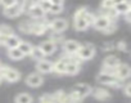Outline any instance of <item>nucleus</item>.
Returning <instances> with one entry per match:
<instances>
[{
    "mask_svg": "<svg viewBox=\"0 0 131 103\" xmlns=\"http://www.w3.org/2000/svg\"><path fill=\"white\" fill-rule=\"evenodd\" d=\"M90 13V11L86 7L79 8L73 16V27L76 31H85L89 27V22H88V14Z\"/></svg>",
    "mask_w": 131,
    "mask_h": 103,
    "instance_id": "f257e3e1",
    "label": "nucleus"
},
{
    "mask_svg": "<svg viewBox=\"0 0 131 103\" xmlns=\"http://www.w3.org/2000/svg\"><path fill=\"white\" fill-rule=\"evenodd\" d=\"M96 81L99 84L108 85V86H112V88H122V81L121 80H118L114 75L107 74V72H103V71H100L99 75L96 76Z\"/></svg>",
    "mask_w": 131,
    "mask_h": 103,
    "instance_id": "f03ea898",
    "label": "nucleus"
},
{
    "mask_svg": "<svg viewBox=\"0 0 131 103\" xmlns=\"http://www.w3.org/2000/svg\"><path fill=\"white\" fill-rule=\"evenodd\" d=\"M0 74H2L3 80L8 83H16L21 79V72L13 67H8L4 65H0Z\"/></svg>",
    "mask_w": 131,
    "mask_h": 103,
    "instance_id": "7ed1b4c3",
    "label": "nucleus"
},
{
    "mask_svg": "<svg viewBox=\"0 0 131 103\" xmlns=\"http://www.w3.org/2000/svg\"><path fill=\"white\" fill-rule=\"evenodd\" d=\"M95 53H96V50L93 44H84V45H80L77 53H76V57L80 61H90L94 58Z\"/></svg>",
    "mask_w": 131,
    "mask_h": 103,
    "instance_id": "20e7f679",
    "label": "nucleus"
},
{
    "mask_svg": "<svg viewBox=\"0 0 131 103\" xmlns=\"http://www.w3.org/2000/svg\"><path fill=\"white\" fill-rule=\"evenodd\" d=\"M130 75H131V68H130V66L126 65V63H119V65L114 68V76H116L118 80H121V81L127 80V79L130 77Z\"/></svg>",
    "mask_w": 131,
    "mask_h": 103,
    "instance_id": "39448f33",
    "label": "nucleus"
},
{
    "mask_svg": "<svg viewBox=\"0 0 131 103\" xmlns=\"http://www.w3.org/2000/svg\"><path fill=\"white\" fill-rule=\"evenodd\" d=\"M80 45L81 44L79 41H76V40H66L63 43V52H64V54H67V56H76Z\"/></svg>",
    "mask_w": 131,
    "mask_h": 103,
    "instance_id": "423d86ee",
    "label": "nucleus"
},
{
    "mask_svg": "<svg viewBox=\"0 0 131 103\" xmlns=\"http://www.w3.org/2000/svg\"><path fill=\"white\" fill-rule=\"evenodd\" d=\"M48 25H49L48 22L40 21V19H36L35 22H31V34L36 35V36H40V35L45 34V31L49 28Z\"/></svg>",
    "mask_w": 131,
    "mask_h": 103,
    "instance_id": "0eeeda50",
    "label": "nucleus"
},
{
    "mask_svg": "<svg viewBox=\"0 0 131 103\" xmlns=\"http://www.w3.org/2000/svg\"><path fill=\"white\" fill-rule=\"evenodd\" d=\"M48 26H49L50 30H53L55 32H63V31L67 30L68 22H67V19H64V18H54Z\"/></svg>",
    "mask_w": 131,
    "mask_h": 103,
    "instance_id": "6e6552de",
    "label": "nucleus"
},
{
    "mask_svg": "<svg viewBox=\"0 0 131 103\" xmlns=\"http://www.w3.org/2000/svg\"><path fill=\"white\" fill-rule=\"evenodd\" d=\"M91 90H93V88L90 85H88V84H77V85H75L72 88L71 91L75 93L76 95H79L81 99H84V98H86L88 95L91 94Z\"/></svg>",
    "mask_w": 131,
    "mask_h": 103,
    "instance_id": "1a4fd4ad",
    "label": "nucleus"
},
{
    "mask_svg": "<svg viewBox=\"0 0 131 103\" xmlns=\"http://www.w3.org/2000/svg\"><path fill=\"white\" fill-rule=\"evenodd\" d=\"M36 71L39 74H41V75L50 74L53 71V62L49 61V59H45V58L37 61V63H36Z\"/></svg>",
    "mask_w": 131,
    "mask_h": 103,
    "instance_id": "9d476101",
    "label": "nucleus"
},
{
    "mask_svg": "<svg viewBox=\"0 0 131 103\" xmlns=\"http://www.w3.org/2000/svg\"><path fill=\"white\" fill-rule=\"evenodd\" d=\"M25 81H26V84H27L28 86H31V88H39V86L42 85V83H44V77H42L41 74H39V72H34V74H30V75L26 77Z\"/></svg>",
    "mask_w": 131,
    "mask_h": 103,
    "instance_id": "9b49d317",
    "label": "nucleus"
},
{
    "mask_svg": "<svg viewBox=\"0 0 131 103\" xmlns=\"http://www.w3.org/2000/svg\"><path fill=\"white\" fill-rule=\"evenodd\" d=\"M3 13H4V16L8 17V18H17V17L21 16L23 12H22L21 4L17 3V4H14V5H12V7L4 8V12H3Z\"/></svg>",
    "mask_w": 131,
    "mask_h": 103,
    "instance_id": "f8f14e48",
    "label": "nucleus"
},
{
    "mask_svg": "<svg viewBox=\"0 0 131 103\" xmlns=\"http://www.w3.org/2000/svg\"><path fill=\"white\" fill-rule=\"evenodd\" d=\"M39 48L42 50V53H44V54H45V57H46V56H51V54L54 53V52L57 50V44L49 39V40L42 41V43L39 45Z\"/></svg>",
    "mask_w": 131,
    "mask_h": 103,
    "instance_id": "ddd939ff",
    "label": "nucleus"
},
{
    "mask_svg": "<svg viewBox=\"0 0 131 103\" xmlns=\"http://www.w3.org/2000/svg\"><path fill=\"white\" fill-rule=\"evenodd\" d=\"M111 22H112V21H109L107 17H104V16H102V14H98V16H95V18H94L91 26H94V27H95L96 30H99V31H103Z\"/></svg>",
    "mask_w": 131,
    "mask_h": 103,
    "instance_id": "4468645a",
    "label": "nucleus"
},
{
    "mask_svg": "<svg viewBox=\"0 0 131 103\" xmlns=\"http://www.w3.org/2000/svg\"><path fill=\"white\" fill-rule=\"evenodd\" d=\"M26 13H27L32 19H44L45 16H46V13L41 9V7H40L39 4H36V5H34L32 8H30Z\"/></svg>",
    "mask_w": 131,
    "mask_h": 103,
    "instance_id": "2eb2a0df",
    "label": "nucleus"
},
{
    "mask_svg": "<svg viewBox=\"0 0 131 103\" xmlns=\"http://www.w3.org/2000/svg\"><path fill=\"white\" fill-rule=\"evenodd\" d=\"M91 95L98 99V100H108L111 99V93L109 90L104 89V88H96V89H93L91 90Z\"/></svg>",
    "mask_w": 131,
    "mask_h": 103,
    "instance_id": "dca6fc26",
    "label": "nucleus"
},
{
    "mask_svg": "<svg viewBox=\"0 0 131 103\" xmlns=\"http://www.w3.org/2000/svg\"><path fill=\"white\" fill-rule=\"evenodd\" d=\"M113 8H114V11L117 12L118 16H123V14L131 12V5H130L128 0H125V2H121L118 4H114Z\"/></svg>",
    "mask_w": 131,
    "mask_h": 103,
    "instance_id": "f3484780",
    "label": "nucleus"
},
{
    "mask_svg": "<svg viewBox=\"0 0 131 103\" xmlns=\"http://www.w3.org/2000/svg\"><path fill=\"white\" fill-rule=\"evenodd\" d=\"M121 63V61L118 59V57H116V56H108L107 58H104V61H103V67L104 68H111V70H114L118 65Z\"/></svg>",
    "mask_w": 131,
    "mask_h": 103,
    "instance_id": "a211bd4d",
    "label": "nucleus"
},
{
    "mask_svg": "<svg viewBox=\"0 0 131 103\" xmlns=\"http://www.w3.org/2000/svg\"><path fill=\"white\" fill-rule=\"evenodd\" d=\"M21 43V39L17 36V35H9L5 37V41H4V46L7 49H12V48H17Z\"/></svg>",
    "mask_w": 131,
    "mask_h": 103,
    "instance_id": "6ab92c4d",
    "label": "nucleus"
},
{
    "mask_svg": "<svg viewBox=\"0 0 131 103\" xmlns=\"http://www.w3.org/2000/svg\"><path fill=\"white\" fill-rule=\"evenodd\" d=\"M57 75H66V61L63 58H59L58 61L53 62V71Z\"/></svg>",
    "mask_w": 131,
    "mask_h": 103,
    "instance_id": "aec40b11",
    "label": "nucleus"
},
{
    "mask_svg": "<svg viewBox=\"0 0 131 103\" xmlns=\"http://www.w3.org/2000/svg\"><path fill=\"white\" fill-rule=\"evenodd\" d=\"M8 57L13 61H19V59H23L26 56L18 48H12V49H8Z\"/></svg>",
    "mask_w": 131,
    "mask_h": 103,
    "instance_id": "412c9836",
    "label": "nucleus"
},
{
    "mask_svg": "<svg viewBox=\"0 0 131 103\" xmlns=\"http://www.w3.org/2000/svg\"><path fill=\"white\" fill-rule=\"evenodd\" d=\"M14 102L16 103H34V98L28 93H19L14 98Z\"/></svg>",
    "mask_w": 131,
    "mask_h": 103,
    "instance_id": "4be33fe9",
    "label": "nucleus"
},
{
    "mask_svg": "<svg viewBox=\"0 0 131 103\" xmlns=\"http://www.w3.org/2000/svg\"><path fill=\"white\" fill-rule=\"evenodd\" d=\"M99 14H102V16L107 17L109 21H116V19H117V17H118V14H117V12L114 11V8L102 9V12H99Z\"/></svg>",
    "mask_w": 131,
    "mask_h": 103,
    "instance_id": "5701e85b",
    "label": "nucleus"
},
{
    "mask_svg": "<svg viewBox=\"0 0 131 103\" xmlns=\"http://www.w3.org/2000/svg\"><path fill=\"white\" fill-rule=\"evenodd\" d=\"M32 44H30L28 41H23V40H21V43H19V45L17 46L22 53L25 54V56H30V53H31V50H32Z\"/></svg>",
    "mask_w": 131,
    "mask_h": 103,
    "instance_id": "b1692460",
    "label": "nucleus"
},
{
    "mask_svg": "<svg viewBox=\"0 0 131 103\" xmlns=\"http://www.w3.org/2000/svg\"><path fill=\"white\" fill-rule=\"evenodd\" d=\"M30 56H31V58L35 59V61H40V59L45 58V54L42 53V50H41L39 46H32V50H31Z\"/></svg>",
    "mask_w": 131,
    "mask_h": 103,
    "instance_id": "393cba45",
    "label": "nucleus"
},
{
    "mask_svg": "<svg viewBox=\"0 0 131 103\" xmlns=\"http://www.w3.org/2000/svg\"><path fill=\"white\" fill-rule=\"evenodd\" d=\"M21 4V8H22V12L26 13L30 8H32L34 5L39 4V0H22V2L19 3Z\"/></svg>",
    "mask_w": 131,
    "mask_h": 103,
    "instance_id": "a878e982",
    "label": "nucleus"
},
{
    "mask_svg": "<svg viewBox=\"0 0 131 103\" xmlns=\"http://www.w3.org/2000/svg\"><path fill=\"white\" fill-rule=\"evenodd\" d=\"M14 34V31H13V28L10 27V26H8V25H0V35L2 36H9V35H13Z\"/></svg>",
    "mask_w": 131,
    "mask_h": 103,
    "instance_id": "bb28decb",
    "label": "nucleus"
},
{
    "mask_svg": "<svg viewBox=\"0 0 131 103\" xmlns=\"http://www.w3.org/2000/svg\"><path fill=\"white\" fill-rule=\"evenodd\" d=\"M19 30L25 34H31V22L30 21H22L19 23Z\"/></svg>",
    "mask_w": 131,
    "mask_h": 103,
    "instance_id": "cd10ccee",
    "label": "nucleus"
},
{
    "mask_svg": "<svg viewBox=\"0 0 131 103\" xmlns=\"http://www.w3.org/2000/svg\"><path fill=\"white\" fill-rule=\"evenodd\" d=\"M116 30H117V23H116V21H112V22H111V23H109V25L102 31V32L105 34V35H109V34H113Z\"/></svg>",
    "mask_w": 131,
    "mask_h": 103,
    "instance_id": "c85d7f7f",
    "label": "nucleus"
},
{
    "mask_svg": "<svg viewBox=\"0 0 131 103\" xmlns=\"http://www.w3.org/2000/svg\"><path fill=\"white\" fill-rule=\"evenodd\" d=\"M39 103H57L51 94H42L39 99Z\"/></svg>",
    "mask_w": 131,
    "mask_h": 103,
    "instance_id": "c756f323",
    "label": "nucleus"
},
{
    "mask_svg": "<svg viewBox=\"0 0 131 103\" xmlns=\"http://www.w3.org/2000/svg\"><path fill=\"white\" fill-rule=\"evenodd\" d=\"M63 12V5H57V4H51L50 8H49V13H53V14H59Z\"/></svg>",
    "mask_w": 131,
    "mask_h": 103,
    "instance_id": "7c9ffc66",
    "label": "nucleus"
},
{
    "mask_svg": "<svg viewBox=\"0 0 131 103\" xmlns=\"http://www.w3.org/2000/svg\"><path fill=\"white\" fill-rule=\"evenodd\" d=\"M39 5L41 7V9L45 12V13H49V8L51 5V3L49 0H39Z\"/></svg>",
    "mask_w": 131,
    "mask_h": 103,
    "instance_id": "2f4dec72",
    "label": "nucleus"
},
{
    "mask_svg": "<svg viewBox=\"0 0 131 103\" xmlns=\"http://www.w3.org/2000/svg\"><path fill=\"white\" fill-rule=\"evenodd\" d=\"M63 37H62V32H55V31H51V35H50V40L51 41H54L55 44L59 41V40H62Z\"/></svg>",
    "mask_w": 131,
    "mask_h": 103,
    "instance_id": "473e14b6",
    "label": "nucleus"
},
{
    "mask_svg": "<svg viewBox=\"0 0 131 103\" xmlns=\"http://www.w3.org/2000/svg\"><path fill=\"white\" fill-rule=\"evenodd\" d=\"M113 0H102V4H100V8L102 9H109V8H113Z\"/></svg>",
    "mask_w": 131,
    "mask_h": 103,
    "instance_id": "72a5a7b5",
    "label": "nucleus"
},
{
    "mask_svg": "<svg viewBox=\"0 0 131 103\" xmlns=\"http://www.w3.org/2000/svg\"><path fill=\"white\" fill-rule=\"evenodd\" d=\"M17 3H18V0H2V2H0V4H2L4 8L12 7V5H14V4H17Z\"/></svg>",
    "mask_w": 131,
    "mask_h": 103,
    "instance_id": "f704fd0d",
    "label": "nucleus"
},
{
    "mask_svg": "<svg viewBox=\"0 0 131 103\" xmlns=\"http://www.w3.org/2000/svg\"><path fill=\"white\" fill-rule=\"evenodd\" d=\"M51 95H53V98L55 99V102L58 103V100H59L60 98H63V97L66 95V93H64L63 90H58V91H55V93H54V94H51Z\"/></svg>",
    "mask_w": 131,
    "mask_h": 103,
    "instance_id": "c9c22d12",
    "label": "nucleus"
},
{
    "mask_svg": "<svg viewBox=\"0 0 131 103\" xmlns=\"http://www.w3.org/2000/svg\"><path fill=\"white\" fill-rule=\"evenodd\" d=\"M58 103H73V102H72V99H71L70 94L66 93V95H64L63 98H60V99L58 100Z\"/></svg>",
    "mask_w": 131,
    "mask_h": 103,
    "instance_id": "e433bc0d",
    "label": "nucleus"
},
{
    "mask_svg": "<svg viewBox=\"0 0 131 103\" xmlns=\"http://www.w3.org/2000/svg\"><path fill=\"white\" fill-rule=\"evenodd\" d=\"M122 88H123V91H125L126 97H131V85H130V83H126L125 86H122Z\"/></svg>",
    "mask_w": 131,
    "mask_h": 103,
    "instance_id": "4c0bfd02",
    "label": "nucleus"
},
{
    "mask_svg": "<svg viewBox=\"0 0 131 103\" xmlns=\"http://www.w3.org/2000/svg\"><path fill=\"white\" fill-rule=\"evenodd\" d=\"M117 48H118L119 50H122V52H127V45H126V41H119V43H118V45H117Z\"/></svg>",
    "mask_w": 131,
    "mask_h": 103,
    "instance_id": "58836bf2",
    "label": "nucleus"
},
{
    "mask_svg": "<svg viewBox=\"0 0 131 103\" xmlns=\"http://www.w3.org/2000/svg\"><path fill=\"white\" fill-rule=\"evenodd\" d=\"M51 4H57V5H63L64 4V0H49Z\"/></svg>",
    "mask_w": 131,
    "mask_h": 103,
    "instance_id": "ea45409f",
    "label": "nucleus"
},
{
    "mask_svg": "<svg viewBox=\"0 0 131 103\" xmlns=\"http://www.w3.org/2000/svg\"><path fill=\"white\" fill-rule=\"evenodd\" d=\"M130 14H131V12H128V13L123 14V16H125V19H126V22H127V23L130 22Z\"/></svg>",
    "mask_w": 131,
    "mask_h": 103,
    "instance_id": "a19ab883",
    "label": "nucleus"
},
{
    "mask_svg": "<svg viewBox=\"0 0 131 103\" xmlns=\"http://www.w3.org/2000/svg\"><path fill=\"white\" fill-rule=\"evenodd\" d=\"M103 48H104L105 50H107V49H113V45H112V44L109 43V44H105V45H104Z\"/></svg>",
    "mask_w": 131,
    "mask_h": 103,
    "instance_id": "79ce46f5",
    "label": "nucleus"
},
{
    "mask_svg": "<svg viewBox=\"0 0 131 103\" xmlns=\"http://www.w3.org/2000/svg\"><path fill=\"white\" fill-rule=\"evenodd\" d=\"M121 2H125V0H113V4H118Z\"/></svg>",
    "mask_w": 131,
    "mask_h": 103,
    "instance_id": "37998d69",
    "label": "nucleus"
},
{
    "mask_svg": "<svg viewBox=\"0 0 131 103\" xmlns=\"http://www.w3.org/2000/svg\"><path fill=\"white\" fill-rule=\"evenodd\" d=\"M2 80H3V77H2V74H0V83H2Z\"/></svg>",
    "mask_w": 131,
    "mask_h": 103,
    "instance_id": "c03bdc74",
    "label": "nucleus"
},
{
    "mask_svg": "<svg viewBox=\"0 0 131 103\" xmlns=\"http://www.w3.org/2000/svg\"><path fill=\"white\" fill-rule=\"evenodd\" d=\"M0 2H2V0H0Z\"/></svg>",
    "mask_w": 131,
    "mask_h": 103,
    "instance_id": "a18cd8bd",
    "label": "nucleus"
},
{
    "mask_svg": "<svg viewBox=\"0 0 131 103\" xmlns=\"http://www.w3.org/2000/svg\"><path fill=\"white\" fill-rule=\"evenodd\" d=\"M0 65H2V63H0Z\"/></svg>",
    "mask_w": 131,
    "mask_h": 103,
    "instance_id": "49530a36",
    "label": "nucleus"
}]
</instances>
